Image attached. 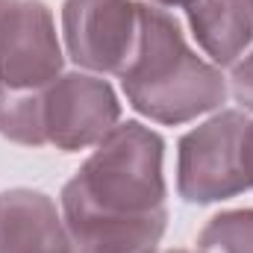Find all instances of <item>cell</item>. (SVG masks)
Here are the masks:
<instances>
[{"label": "cell", "instance_id": "obj_1", "mask_svg": "<svg viewBox=\"0 0 253 253\" xmlns=\"http://www.w3.org/2000/svg\"><path fill=\"white\" fill-rule=\"evenodd\" d=\"M62 189L77 253H156L168 227L165 141L138 121L118 124Z\"/></svg>", "mask_w": 253, "mask_h": 253}, {"label": "cell", "instance_id": "obj_2", "mask_svg": "<svg viewBox=\"0 0 253 253\" xmlns=\"http://www.w3.org/2000/svg\"><path fill=\"white\" fill-rule=\"evenodd\" d=\"M129 106L156 124H189L221 109L227 80L189 47L180 24L153 3H138V39L118 74Z\"/></svg>", "mask_w": 253, "mask_h": 253}, {"label": "cell", "instance_id": "obj_3", "mask_svg": "<svg viewBox=\"0 0 253 253\" xmlns=\"http://www.w3.org/2000/svg\"><path fill=\"white\" fill-rule=\"evenodd\" d=\"M245 112L221 109L180 138L177 191L189 203H218L248 191L242 174Z\"/></svg>", "mask_w": 253, "mask_h": 253}, {"label": "cell", "instance_id": "obj_4", "mask_svg": "<svg viewBox=\"0 0 253 253\" xmlns=\"http://www.w3.org/2000/svg\"><path fill=\"white\" fill-rule=\"evenodd\" d=\"M65 50L74 62L94 74H121L138 39L135 0H65Z\"/></svg>", "mask_w": 253, "mask_h": 253}, {"label": "cell", "instance_id": "obj_5", "mask_svg": "<svg viewBox=\"0 0 253 253\" xmlns=\"http://www.w3.org/2000/svg\"><path fill=\"white\" fill-rule=\"evenodd\" d=\"M62 68L53 12L42 0H18L0 24V83L42 91L62 77Z\"/></svg>", "mask_w": 253, "mask_h": 253}, {"label": "cell", "instance_id": "obj_6", "mask_svg": "<svg viewBox=\"0 0 253 253\" xmlns=\"http://www.w3.org/2000/svg\"><path fill=\"white\" fill-rule=\"evenodd\" d=\"M121 118V103L112 85L91 74H62L44 94L47 144L77 153L100 144Z\"/></svg>", "mask_w": 253, "mask_h": 253}, {"label": "cell", "instance_id": "obj_7", "mask_svg": "<svg viewBox=\"0 0 253 253\" xmlns=\"http://www.w3.org/2000/svg\"><path fill=\"white\" fill-rule=\"evenodd\" d=\"M0 253H74L65 218L44 191H0Z\"/></svg>", "mask_w": 253, "mask_h": 253}, {"label": "cell", "instance_id": "obj_8", "mask_svg": "<svg viewBox=\"0 0 253 253\" xmlns=\"http://www.w3.org/2000/svg\"><path fill=\"white\" fill-rule=\"evenodd\" d=\"M191 33L215 68L236 65L253 42L251 0H191L186 6Z\"/></svg>", "mask_w": 253, "mask_h": 253}, {"label": "cell", "instance_id": "obj_9", "mask_svg": "<svg viewBox=\"0 0 253 253\" xmlns=\"http://www.w3.org/2000/svg\"><path fill=\"white\" fill-rule=\"evenodd\" d=\"M47 88L30 91V88H12L0 83V135L3 138L27 147L47 144V126H44Z\"/></svg>", "mask_w": 253, "mask_h": 253}, {"label": "cell", "instance_id": "obj_10", "mask_svg": "<svg viewBox=\"0 0 253 253\" xmlns=\"http://www.w3.org/2000/svg\"><path fill=\"white\" fill-rule=\"evenodd\" d=\"M200 253H253V209H227L200 230Z\"/></svg>", "mask_w": 253, "mask_h": 253}, {"label": "cell", "instance_id": "obj_11", "mask_svg": "<svg viewBox=\"0 0 253 253\" xmlns=\"http://www.w3.org/2000/svg\"><path fill=\"white\" fill-rule=\"evenodd\" d=\"M230 91H233V97H236L248 112H253V53H248L242 62L233 65Z\"/></svg>", "mask_w": 253, "mask_h": 253}, {"label": "cell", "instance_id": "obj_12", "mask_svg": "<svg viewBox=\"0 0 253 253\" xmlns=\"http://www.w3.org/2000/svg\"><path fill=\"white\" fill-rule=\"evenodd\" d=\"M242 174L248 189H253V121H248L242 129Z\"/></svg>", "mask_w": 253, "mask_h": 253}, {"label": "cell", "instance_id": "obj_13", "mask_svg": "<svg viewBox=\"0 0 253 253\" xmlns=\"http://www.w3.org/2000/svg\"><path fill=\"white\" fill-rule=\"evenodd\" d=\"M15 3H18V0H0V24H3V18H6V12H9V9H12Z\"/></svg>", "mask_w": 253, "mask_h": 253}, {"label": "cell", "instance_id": "obj_14", "mask_svg": "<svg viewBox=\"0 0 253 253\" xmlns=\"http://www.w3.org/2000/svg\"><path fill=\"white\" fill-rule=\"evenodd\" d=\"M153 3H159V6H189L191 0H153Z\"/></svg>", "mask_w": 253, "mask_h": 253}, {"label": "cell", "instance_id": "obj_15", "mask_svg": "<svg viewBox=\"0 0 253 253\" xmlns=\"http://www.w3.org/2000/svg\"><path fill=\"white\" fill-rule=\"evenodd\" d=\"M168 253H191V251H168ZM197 253H200V251H197Z\"/></svg>", "mask_w": 253, "mask_h": 253}, {"label": "cell", "instance_id": "obj_16", "mask_svg": "<svg viewBox=\"0 0 253 253\" xmlns=\"http://www.w3.org/2000/svg\"><path fill=\"white\" fill-rule=\"evenodd\" d=\"M251 3H253V0H251Z\"/></svg>", "mask_w": 253, "mask_h": 253}]
</instances>
